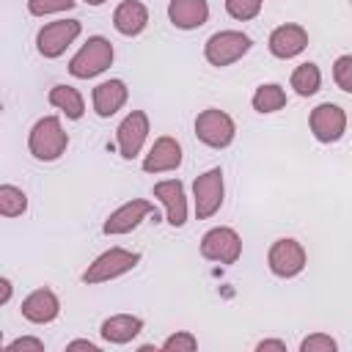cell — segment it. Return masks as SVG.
I'll list each match as a JSON object with an SVG mask.
<instances>
[{
    "label": "cell",
    "mask_w": 352,
    "mask_h": 352,
    "mask_svg": "<svg viewBox=\"0 0 352 352\" xmlns=\"http://www.w3.org/2000/svg\"><path fill=\"white\" fill-rule=\"evenodd\" d=\"M69 146V135L63 132L60 126V118L58 116H44L38 118L33 126H30V135H28V148L36 160L41 162H55Z\"/></svg>",
    "instance_id": "cell-1"
},
{
    "label": "cell",
    "mask_w": 352,
    "mask_h": 352,
    "mask_svg": "<svg viewBox=\"0 0 352 352\" xmlns=\"http://www.w3.org/2000/svg\"><path fill=\"white\" fill-rule=\"evenodd\" d=\"M138 261H140V253L126 250V248H110V250H104L102 256H96V258L85 267L82 283H85V286H96V283L116 280V278L126 275L129 270H135Z\"/></svg>",
    "instance_id": "cell-2"
},
{
    "label": "cell",
    "mask_w": 352,
    "mask_h": 352,
    "mask_svg": "<svg viewBox=\"0 0 352 352\" xmlns=\"http://www.w3.org/2000/svg\"><path fill=\"white\" fill-rule=\"evenodd\" d=\"M113 44L104 36H91L69 60V74L77 80H91L113 63Z\"/></svg>",
    "instance_id": "cell-3"
},
{
    "label": "cell",
    "mask_w": 352,
    "mask_h": 352,
    "mask_svg": "<svg viewBox=\"0 0 352 352\" xmlns=\"http://www.w3.org/2000/svg\"><path fill=\"white\" fill-rule=\"evenodd\" d=\"M250 47H253V41H250L248 33H242V30H217V33H212V36L206 38V44H204V58H206L212 66L223 69V66L236 63L242 55H248Z\"/></svg>",
    "instance_id": "cell-4"
},
{
    "label": "cell",
    "mask_w": 352,
    "mask_h": 352,
    "mask_svg": "<svg viewBox=\"0 0 352 352\" xmlns=\"http://www.w3.org/2000/svg\"><path fill=\"white\" fill-rule=\"evenodd\" d=\"M195 138L209 148H226L236 138V124L226 110L209 107L195 118Z\"/></svg>",
    "instance_id": "cell-5"
},
{
    "label": "cell",
    "mask_w": 352,
    "mask_h": 352,
    "mask_svg": "<svg viewBox=\"0 0 352 352\" xmlns=\"http://www.w3.org/2000/svg\"><path fill=\"white\" fill-rule=\"evenodd\" d=\"M201 256L217 264H236L242 256V239L228 226H214L201 236Z\"/></svg>",
    "instance_id": "cell-6"
},
{
    "label": "cell",
    "mask_w": 352,
    "mask_h": 352,
    "mask_svg": "<svg viewBox=\"0 0 352 352\" xmlns=\"http://www.w3.org/2000/svg\"><path fill=\"white\" fill-rule=\"evenodd\" d=\"M146 217H154V220L160 223V212L154 209V204H151V201L132 198V201L121 204L116 212H110V214H107V220H104L102 231H104L107 236H121V234L135 231Z\"/></svg>",
    "instance_id": "cell-7"
},
{
    "label": "cell",
    "mask_w": 352,
    "mask_h": 352,
    "mask_svg": "<svg viewBox=\"0 0 352 352\" xmlns=\"http://www.w3.org/2000/svg\"><path fill=\"white\" fill-rule=\"evenodd\" d=\"M226 184H223V170L209 168L192 182V201H195V214L198 220H209L220 206H223Z\"/></svg>",
    "instance_id": "cell-8"
},
{
    "label": "cell",
    "mask_w": 352,
    "mask_h": 352,
    "mask_svg": "<svg viewBox=\"0 0 352 352\" xmlns=\"http://www.w3.org/2000/svg\"><path fill=\"white\" fill-rule=\"evenodd\" d=\"M305 261H308L305 248H302L297 239H292V236L275 239V242L270 245L267 267H270V272L278 275V278H294V275H300V272L305 270Z\"/></svg>",
    "instance_id": "cell-9"
},
{
    "label": "cell",
    "mask_w": 352,
    "mask_h": 352,
    "mask_svg": "<svg viewBox=\"0 0 352 352\" xmlns=\"http://www.w3.org/2000/svg\"><path fill=\"white\" fill-rule=\"evenodd\" d=\"M82 25L80 19H58V22H47L38 36H36V50L41 58H60L66 52V47L80 36Z\"/></svg>",
    "instance_id": "cell-10"
},
{
    "label": "cell",
    "mask_w": 352,
    "mask_h": 352,
    "mask_svg": "<svg viewBox=\"0 0 352 352\" xmlns=\"http://www.w3.org/2000/svg\"><path fill=\"white\" fill-rule=\"evenodd\" d=\"M308 126L319 143H336L346 132V113L333 102H322L311 110Z\"/></svg>",
    "instance_id": "cell-11"
},
{
    "label": "cell",
    "mask_w": 352,
    "mask_h": 352,
    "mask_svg": "<svg viewBox=\"0 0 352 352\" xmlns=\"http://www.w3.org/2000/svg\"><path fill=\"white\" fill-rule=\"evenodd\" d=\"M148 138V116L143 110H132L116 129V146L124 160H135Z\"/></svg>",
    "instance_id": "cell-12"
},
{
    "label": "cell",
    "mask_w": 352,
    "mask_h": 352,
    "mask_svg": "<svg viewBox=\"0 0 352 352\" xmlns=\"http://www.w3.org/2000/svg\"><path fill=\"white\" fill-rule=\"evenodd\" d=\"M270 52L280 60H289V58H297L305 47H308V30L302 25H294V22H286V25H278L272 33H270V41H267Z\"/></svg>",
    "instance_id": "cell-13"
},
{
    "label": "cell",
    "mask_w": 352,
    "mask_h": 352,
    "mask_svg": "<svg viewBox=\"0 0 352 352\" xmlns=\"http://www.w3.org/2000/svg\"><path fill=\"white\" fill-rule=\"evenodd\" d=\"M182 165V146L176 138L170 135H160L148 154L143 157V170L146 173H165V170H176Z\"/></svg>",
    "instance_id": "cell-14"
},
{
    "label": "cell",
    "mask_w": 352,
    "mask_h": 352,
    "mask_svg": "<svg viewBox=\"0 0 352 352\" xmlns=\"http://www.w3.org/2000/svg\"><path fill=\"white\" fill-rule=\"evenodd\" d=\"M19 311H22V316H25L28 322H33V324H50V322H55L58 314H60V300H58V294H55L52 289H36V292H30V294L22 300Z\"/></svg>",
    "instance_id": "cell-15"
},
{
    "label": "cell",
    "mask_w": 352,
    "mask_h": 352,
    "mask_svg": "<svg viewBox=\"0 0 352 352\" xmlns=\"http://www.w3.org/2000/svg\"><path fill=\"white\" fill-rule=\"evenodd\" d=\"M154 195L165 204L168 212V223L173 228H182L187 223V195H184V184L179 179H165L154 184Z\"/></svg>",
    "instance_id": "cell-16"
},
{
    "label": "cell",
    "mask_w": 352,
    "mask_h": 352,
    "mask_svg": "<svg viewBox=\"0 0 352 352\" xmlns=\"http://www.w3.org/2000/svg\"><path fill=\"white\" fill-rule=\"evenodd\" d=\"M168 19L179 30H195V28L206 25L209 3L206 0H170L168 3Z\"/></svg>",
    "instance_id": "cell-17"
},
{
    "label": "cell",
    "mask_w": 352,
    "mask_h": 352,
    "mask_svg": "<svg viewBox=\"0 0 352 352\" xmlns=\"http://www.w3.org/2000/svg\"><path fill=\"white\" fill-rule=\"evenodd\" d=\"M126 96H129V88L124 80H104L94 88V110L99 118H110L116 116L124 104H126Z\"/></svg>",
    "instance_id": "cell-18"
},
{
    "label": "cell",
    "mask_w": 352,
    "mask_h": 352,
    "mask_svg": "<svg viewBox=\"0 0 352 352\" xmlns=\"http://www.w3.org/2000/svg\"><path fill=\"white\" fill-rule=\"evenodd\" d=\"M148 25V8L140 3V0H124L116 11H113V28L121 33V36H138L143 33Z\"/></svg>",
    "instance_id": "cell-19"
},
{
    "label": "cell",
    "mask_w": 352,
    "mask_h": 352,
    "mask_svg": "<svg viewBox=\"0 0 352 352\" xmlns=\"http://www.w3.org/2000/svg\"><path fill=\"white\" fill-rule=\"evenodd\" d=\"M143 330V319L140 316H132V314H116V316H107L99 327L102 338L107 344H129L138 333Z\"/></svg>",
    "instance_id": "cell-20"
},
{
    "label": "cell",
    "mask_w": 352,
    "mask_h": 352,
    "mask_svg": "<svg viewBox=\"0 0 352 352\" xmlns=\"http://www.w3.org/2000/svg\"><path fill=\"white\" fill-rule=\"evenodd\" d=\"M50 104L52 107H58L66 118H72V121H80L82 116H85V102H82V94L77 91V88H72V85H55V88H50Z\"/></svg>",
    "instance_id": "cell-21"
},
{
    "label": "cell",
    "mask_w": 352,
    "mask_h": 352,
    "mask_svg": "<svg viewBox=\"0 0 352 352\" xmlns=\"http://www.w3.org/2000/svg\"><path fill=\"white\" fill-rule=\"evenodd\" d=\"M250 104H253V110L261 113V116L278 113V110L286 107V91H283V85H278V82H264V85L256 88Z\"/></svg>",
    "instance_id": "cell-22"
},
{
    "label": "cell",
    "mask_w": 352,
    "mask_h": 352,
    "mask_svg": "<svg viewBox=\"0 0 352 352\" xmlns=\"http://www.w3.org/2000/svg\"><path fill=\"white\" fill-rule=\"evenodd\" d=\"M292 88H294V94L297 96H314L316 91H319V85H322V72H319V66L316 63H300L294 72H292Z\"/></svg>",
    "instance_id": "cell-23"
},
{
    "label": "cell",
    "mask_w": 352,
    "mask_h": 352,
    "mask_svg": "<svg viewBox=\"0 0 352 352\" xmlns=\"http://www.w3.org/2000/svg\"><path fill=\"white\" fill-rule=\"evenodd\" d=\"M28 209V195L25 190L14 184H0V214L3 217H19Z\"/></svg>",
    "instance_id": "cell-24"
},
{
    "label": "cell",
    "mask_w": 352,
    "mask_h": 352,
    "mask_svg": "<svg viewBox=\"0 0 352 352\" xmlns=\"http://www.w3.org/2000/svg\"><path fill=\"white\" fill-rule=\"evenodd\" d=\"M264 0H226V11L231 19H239V22H248V19H256L258 11H261Z\"/></svg>",
    "instance_id": "cell-25"
},
{
    "label": "cell",
    "mask_w": 352,
    "mask_h": 352,
    "mask_svg": "<svg viewBox=\"0 0 352 352\" xmlns=\"http://www.w3.org/2000/svg\"><path fill=\"white\" fill-rule=\"evenodd\" d=\"M77 0H28V11L33 16H47V14H60L74 8Z\"/></svg>",
    "instance_id": "cell-26"
},
{
    "label": "cell",
    "mask_w": 352,
    "mask_h": 352,
    "mask_svg": "<svg viewBox=\"0 0 352 352\" xmlns=\"http://www.w3.org/2000/svg\"><path fill=\"white\" fill-rule=\"evenodd\" d=\"M162 349L165 352H195L198 349V338L190 330H179V333H173V336H168L162 341Z\"/></svg>",
    "instance_id": "cell-27"
},
{
    "label": "cell",
    "mask_w": 352,
    "mask_h": 352,
    "mask_svg": "<svg viewBox=\"0 0 352 352\" xmlns=\"http://www.w3.org/2000/svg\"><path fill=\"white\" fill-rule=\"evenodd\" d=\"M333 80L341 91L352 94V55H338L333 63Z\"/></svg>",
    "instance_id": "cell-28"
},
{
    "label": "cell",
    "mask_w": 352,
    "mask_h": 352,
    "mask_svg": "<svg viewBox=\"0 0 352 352\" xmlns=\"http://www.w3.org/2000/svg\"><path fill=\"white\" fill-rule=\"evenodd\" d=\"M338 344L327 333H311L300 341V352H336Z\"/></svg>",
    "instance_id": "cell-29"
},
{
    "label": "cell",
    "mask_w": 352,
    "mask_h": 352,
    "mask_svg": "<svg viewBox=\"0 0 352 352\" xmlns=\"http://www.w3.org/2000/svg\"><path fill=\"white\" fill-rule=\"evenodd\" d=\"M6 352H44V341L36 338V336H22V338H14Z\"/></svg>",
    "instance_id": "cell-30"
},
{
    "label": "cell",
    "mask_w": 352,
    "mask_h": 352,
    "mask_svg": "<svg viewBox=\"0 0 352 352\" xmlns=\"http://www.w3.org/2000/svg\"><path fill=\"white\" fill-rule=\"evenodd\" d=\"M256 349H258V352H270V349H275V352H286V341H280V338H264V341L256 344Z\"/></svg>",
    "instance_id": "cell-31"
},
{
    "label": "cell",
    "mask_w": 352,
    "mask_h": 352,
    "mask_svg": "<svg viewBox=\"0 0 352 352\" xmlns=\"http://www.w3.org/2000/svg\"><path fill=\"white\" fill-rule=\"evenodd\" d=\"M66 349H88V352H99V346H96L94 341H88V338H74V341L66 344Z\"/></svg>",
    "instance_id": "cell-32"
},
{
    "label": "cell",
    "mask_w": 352,
    "mask_h": 352,
    "mask_svg": "<svg viewBox=\"0 0 352 352\" xmlns=\"http://www.w3.org/2000/svg\"><path fill=\"white\" fill-rule=\"evenodd\" d=\"M0 286H3V294H0V302L6 305V302L11 300V292H14V286H11V280H8V278H0Z\"/></svg>",
    "instance_id": "cell-33"
},
{
    "label": "cell",
    "mask_w": 352,
    "mask_h": 352,
    "mask_svg": "<svg viewBox=\"0 0 352 352\" xmlns=\"http://www.w3.org/2000/svg\"><path fill=\"white\" fill-rule=\"evenodd\" d=\"M88 6H102V3H107V0H85Z\"/></svg>",
    "instance_id": "cell-34"
},
{
    "label": "cell",
    "mask_w": 352,
    "mask_h": 352,
    "mask_svg": "<svg viewBox=\"0 0 352 352\" xmlns=\"http://www.w3.org/2000/svg\"><path fill=\"white\" fill-rule=\"evenodd\" d=\"M349 3H352V0H349Z\"/></svg>",
    "instance_id": "cell-35"
}]
</instances>
